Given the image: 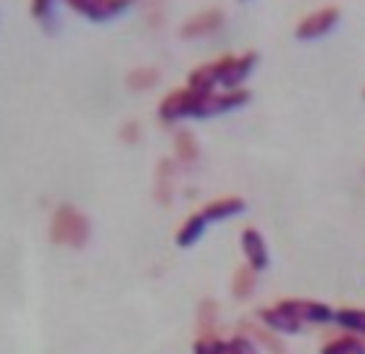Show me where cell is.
I'll use <instances>...</instances> for the list:
<instances>
[{
    "label": "cell",
    "instance_id": "1",
    "mask_svg": "<svg viewBox=\"0 0 365 354\" xmlns=\"http://www.w3.org/2000/svg\"><path fill=\"white\" fill-rule=\"evenodd\" d=\"M250 100V92L232 90V92H195V90H174L168 92L160 103L158 113L163 121H176L184 115L192 118H207V115L226 113L232 108L245 105Z\"/></svg>",
    "mask_w": 365,
    "mask_h": 354
},
{
    "label": "cell",
    "instance_id": "2",
    "mask_svg": "<svg viewBox=\"0 0 365 354\" xmlns=\"http://www.w3.org/2000/svg\"><path fill=\"white\" fill-rule=\"evenodd\" d=\"M90 218L79 213L74 205H61L50 221V239L66 247H84L90 241Z\"/></svg>",
    "mask_w": 365,
    "mask_h": 354
},
{
    "label": "cell",
    "instance_id": "3",
    "mask_svg": "<svg viewBox=\"0 0 365 354\" xmlns=\"http://www.w3.org/2000/svg\"><path fill=\"white\" fill-rule=\"evenodd\" d=\"M279 307L284 313L292 315L294 321L302 326V323H331L334 313L331 307L324 305V302H316V299H279Z\"/></svg>",
    "mask_w": 365,
    "mask_h": 354
},
{
    "label": "cell",
    "instance_id": "4",
    "mask_svg": "<svg viewBox=\"0 0 365 354\" xmlns=\"http://www.w3.org/2000/svg\"><path fill=\"white\" fill-rule=\"evenodd\" d=\"M339 21V9L336 6H324V9L313 11L310 16H305L297 24V37L299 40H316V37H324L336 26Z\"/></svg>",
    "mask_w": 365,
    "mask_h": 354
},
{
    "label": "cell",
    "instance_id": "5",
    "mask_svg": "<svg viewBox=\"0 0 365 354\" xmlns=\"http://www.w3.org/2000/svg\"><path fill=\"white\" fill-rule=\"evenodd\" d=\"M68 9H74L76 14H82L92 21H106V19L124 14L129 3L124 0H68Z\"/></svg>",
    "mask_w": 365,
    "mask_h": 354
},
{
    "label": "cell",
    "instance_id": "6",
    "mask_svg": "<svg viewBox=\"0 0 365 354\" xmlns=\"http://www.w3.org/2000/svg\"><path fill=\"white\" fill-rule=\"evenodd\" d=\"M224 71H221V84L229 87V92L237 90L245 79L250 76V71L255 68L257 63V53H245V56L234 58V56H224Z\"/></svg>",
    "mask_w": 365,
    "mask_h": 354
},
{
    "label": "cell",
    "instance_id": "7",
    "mask_svg": "<svg viewBox=\"0 0 365 354\" xmlns=\"http://www.w3.org/2000/svg\"><path fill=\"white\" fill-rule=\"evenodd\" d=\"M221 24H224V11L207 9V11H200L197 16H192L190 21H184L179 34H182L184 40H195V37L213 34L216 29H221Z\"/></svg>",
    "mask_w": 365,
    "mask_h": 354
},
{
    "label": "cell",
    "instance_id": "8",
    "mask_svg": "<svg viewBox=\"0 0 365 354\" xmlns=\"http://www.w3.org/2000/svg\"><path fill=\"white\" fill-rule=\"evenodd\" d=\"M242 252L247 257V265L252 271H266L268 268V247L260 231L257 229H245L242 231Z\"/></svg>",
    "mask_w": 365,
    "mask_h": 354
},
{
    "label": "cell",
    "instance_id": "9",
    "mask_svg": "<svg viewBox=\"0 0 365 354\" xmlns=\"http://www.w3.org/2000/svg\"><path fill=\"white\" fill-rule=\"evenodd\" d=\"M257 318H260V323H263V328H268L271 333H287V336H294V333L302 330V326H299L292 315L284 313L279 305L266 307V310H257Z\"/></svg>",
    "mask_w": 365,
    "mask_h": 354
},
{
    "label": "cell",
    "instance_id": "10",
    "mask_svg": "<svg viewBox=\"0 0 365 354\" xmlns=\"http://www.w3.org/2000/svg\"><path fill=\"white\" fill-rule=\"evenodd\" d=\"M174 189H176V165L174 160H168L163 157L155 168V199H158L160 205H168L171 197H174Z\"/></svg>",
    "mask_w": 365,
    "mask_h": 354
},
{
    "label": "cell",
    "instance_id": "11",
    "mask_svg": "<svg viewBox=\"0 0 365 354\" xmlns=\"http://www.w3.org/2000/svg\"><path fill=\"white\" fill-rule=\"evenodd\" d=\"M218 82H221V58L213 61V63L195 68L190 74V90L195 92H213Z\"/></svg>",
    "mask_w": 365,
    "mask_h": 354
},
{
    "label": "cell",
    "instance_id": "12",
    "mask_svg": "<svg viewBox=\"0 0 365 354\" xmlns=\"http://www.w3.org/2000/svg\"><path fill=\"white\" fill-rule=\"evenodd\" d=\"M242 210H245V199L242 197H221L207 202L202 207V215H205V221H226V218H232Z\"/></svg>",
    "mask_w": 365,
    "mask_h": 354
},
{
    "label": "cell",
    "instance_id": "13",
    "mask_svg": "<svg viewBox=\"0 0 365 354\" xmlns=\"http://www.w3.org/2000/svg\"><path fill=\"white\" fill-rule=\"evenodd\" d=\"M174 150H176V157L182 160L184 165H192V163H197V157H200V145L197 140L192 137L190 129H179L174 137Z\"/></svg>",
    "mask_w": 365,
    "mask_h": 354
},
{
    "label": "cell",
    "instance_id": "14",
    "mask_svg": "<svg viewBox=\"0 0 365 354\" xmlns=\"http://www.w3.org/2000/svg\"><path fill=\"white\" fill-rule=\"evenodd\" d=\"M218 323V305L213 299H202L197 305V333L200 338H213Z\"/></svg>",
    "mask_w": 365,
    "mask_h": 354
},
{
    "label": "cell",
    "instance_id": "15",
    "mask_svg": "<svg viewBox=\"0 0 365 354\" xmlns=\"http://www.w3.org/2000/svg\"><path fill=\"white\" fill-rule=\"evenodd\" d=\"M205 215L202 213H195V215H190V218H187V221H184V226L182 229H179V234H176V244H179V247H192V244H195V241L200 239V236H202V231H205Z\"/></svg>",
    "mask_w": 365,
    "mask_h": 354
},
{
    "label": "cell",
    "instance_id": "16",
    "mask_svg": "<svg viewBox=\"0 0 365 354\" xmlns=\"http://www.w3.org/2000/svg\"><path fill=\"white\" fill-rule=\"evenodd\" d=\"M257 286V273L250 268V265H240L234 271V281H232V294L234 299H247Z\"/></svg>",
    "mask_w": 365,
    "mask_h": 354
},
{
    "label": "cell",
    "instance_id": "17",
    "mask_svg": "<svg viewBox=\"0 0 365 354\" xmlns=\"http://www.w3.org/2000/svg\"><path fill=\"white\" fill-rule=\"evenodd\" d=\"M245 330H247L255 341H260V346H263V349H268L271 354H289L282 338L276 336V333H271L268 328H263V326H252V323L245 321Z\"/></svg>",
    "mask_w": 365,
    "mask_h": 354
},
{
    "label": "cell",
    "instance_id": "18",
    "mask_svg": "<svg viewBox=\"0 0 365 354\" xmlns=\"http://www.w3.org/2000/svg\"><path fill=\"white\" fill-rule=\"evenodd\" d=\"M160 82V74L158 68H134L126 74V87L134 92H145L150 87H155Z\"/></svg>",
    "mask_w": 365,
    "mask_h": 354
},
{
    "label": "cell",
    "instance_id": "19",
    "mask_svg": "<svg viewBox=\"0 0 365 354\" xmlns=\"http://www.w3.org/2000/svg\"><path fill=\"white\" fill-rule=\"evenodd\" d=\"M321 354H365V341L357 336L331 338V341L321 349Z\"/></svg>",
    "mask_w": 365,
    "mask_h": 354
},
{
    "label": "cell",
    "instance_id": "20",
    "mask_svg": "<svg viewBox=\"0 0 365 354\" xmlns=\"http://www.w3.org/2000/svg\"><path fill=\"white\" fill-rule=\"evenodd\" d=\"M336 326L352 333H365V310H355V307H344L339 313H334Z\"/></svg>",
    "mask_w": 365,
    "mask_h": 354
},
{
    "label": "cell",
    "instance_id": "21",
    "mask_svg": "<svg viewBox=\"0 0 365 354\" xmlns=\"http://www.w3.org/2000/svg\"><path fill=\"white\" fill-rule=\"evenodd\" d=\"M195 354H226V341L213 338H197L195 341Z\"/></svg>",
    "mask_w": 365,
    "mask_h": 354
},
{
    "label": "cell",
    "instance_id": "22",
    "mask_svg": "<svg viewBox=\"0 0 365 354\" xmlns=\"http://www.w3.org/2000/svg\"><path fill=\"white\" fill-rule=\"evenodd\" d=\"M29 9H32V16L40 19L42 24H45L50 29V19H53V11H50V9H53V6H50L48 0H34Z\"/></svg>",
    "mask_w": 365,
    "mask_h": 354
},
{
    "label": "cell",
    "instance_id": "23",
    "mask_svg": "<svg viewBox=\"0 0 365 354\" xmlns=\"http://www.w3.org/2000/svg\"><path fill=\"white\" fill-rule=\"evenodd\" d=\"M229 344L237 349V354H257V346L252 344L247 336H234V338H229Z\"/></svg>",
    "mask_w": 365,
    "mask_h": 354
},
{
    "label": "cell",
    "instance_id": "24",
    "mask_svg": "<svg viewBox=\"0 0 365 354\" xmlns=\"http://www.w3.org/2000/svg\"><path fill=\"white\" fill-rule=\"evenodd\" d=\"M137 140H140V124H137V121H126V124L121 126V142L134 145Z\"/></svg>",
    "mask_w": 365,
    "mask_h": 354
},
{
    "label": "cell",
    "instance_id": "25",
    "mask_svg": "<svg viewBox=\"0 0 365 354\" xmlns=\"http://www.w3.org/2000/svg\"><path fill=\"white\" fill-rule=\"evenodd\" d=\"M363 95H365V90H363Z\"/></svg>",
    "mask_w": 365,
    "mask_h": 354
}]
</instances>
